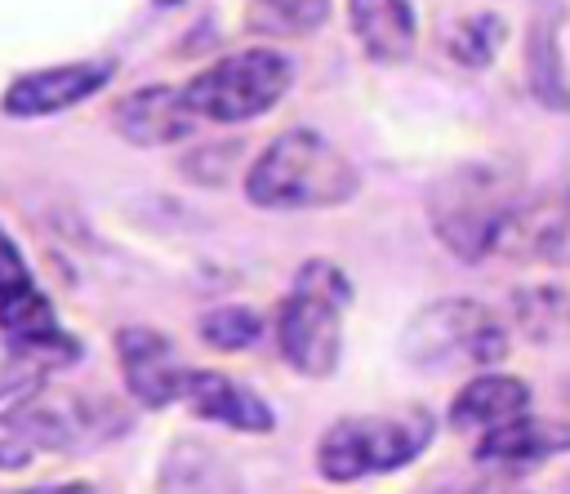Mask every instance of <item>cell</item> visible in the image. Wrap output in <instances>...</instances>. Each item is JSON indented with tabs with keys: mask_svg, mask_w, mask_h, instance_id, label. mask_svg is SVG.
<instances>
[{
	"mask_svg": "<svg viewBox=\"0 0 570 494\" xmlns=\"http://www.w3.org/2000/svg\"><path fill=\"white\" fill-rule=\"evenodd\" d=\"M31 458V445L18 436H0V467H22Z\"/></svg>",
	"mask_w": 570,
	"mask_h": 494,
	"instance_id": "22",
	"label": "cell"
},
{
	"mask_svg": "<svg viewBox=\"0 0 570 494\" xmlns=\"http://www.w3.org/2000/svg\"><path fill=\"white\" fill-rule=\"evenodd\" d=\"M116 360H120V378H125L129 396L142 409H165V405L183 401L191 365L178 360V347L160 329H151V325H120L116 329Z\"/></svg>",
	"mask_w": 570,
	"mask_h": 494,
	"instance_id": "9",
	"label": "cell"
},
{
	"mask_svg": "<svg viewBox=\"0 0 570 494\" xmlns=\"http://www.w3.org/2000/svg\"><path fill=\"white\" fill-rule=\"evenodd\" d=\"M183 405L205 423L249 432V436H267L276 427V414L267 409V401L254 387H245V383H236L232 374H218V369H191L187 387H183Z\"/></svg>",
	"mask_w": 570,
	"mask_h": 494,
	"instance_id": "12",
	"label": "cell"
},
{
	"mask_svg": "<svg viewBox=\"0 0 570 494\" xmlns=\"http://www.w3.org/2000/svg\"><path fill=\"white\" fill-rule=\"evenodd\" d=\"M566 490H570V485H566Z\"/></svg>",
	"mask_w": 570,
	"mask_h": 494,
	"instance_id": "25",
	"label": "cell"
},
{
	"mask_svg": "<svg viewBox=\"0 0 570 494\" xmlns=\"http://www.w3.org/2000/svg\"><path fill=\"white\" fill-rule=\"evenodd\" d=\"M503 31H508V27H503L499 13H472V18H463V22L450 31L445 49H450V58L463 62V67H490L494 53H499V45H503Z\"/></svg>",
	"mask_w": 570,
	"mask_h": 494,
	"instance_id": "19",
	"label": "cell"
},
{
	"mask_svg": "<svg viewBox=\"0 0 570 494\" xmlns=\"http://www.w3.org/2000/svg\"><path fill=\"white\" fill-rule=\"evenodd\" d=\"M347 22L374 62H405L419 40L410 0H347Z\"/></svg>",
	"mask_w": 570,
	"mask_h": 494,
	"instance_id": "15",
	"label": "cell"
},
{
	"mask_svg": "<svg viewBox=\"0 0 570 494\" xmlns=\"http://www.w3.org/2000/svg\"><path fill=\"white\" fill-rule=\"evenodd\" d=\"M0 494H94L85 481H49V485H22V490H0Z\"/></svg>",
	"mask_w": 570,
	"mask_h": 494,
	"instance_id": "21",
	"label": "cell"
},
{
	"mask_svg": "<svg viewBox=\"0 0 570 494\" xmlns=\"http://www.w3.org/2000/svg\"><path fill=\"white\" fill-rule=\"evenodd\" d=\"M352 303V280L330 258H307L276 312V343L285 365L303 378H330L343 356V312Z\"/></svg>",
	"mask_w": 570,
	"mask_h": 494,
	"instance_id": "2",
	"label": "cell"
},
{
	"mask_svg": "<svg viewBox=\"0 0 570 494\" xmlns=\"http://www.w3.org/2000/svg\"><path fill=\"white\" fill-rule=\"evenodd\" d=\"M494 254L508 258H539V263H570V196H543V200H517L508 214Z\"/></svg>",
	"mask_w": 570,
	"mask_h": 494,
	"instance_id": "13",
	"label": "cell"
},
{
	"mask_svg": "<svg viewBox=\"0 0 570 494\" xmlns=\"http://www.w3.org/2000/svg\"><path fill=\"white\" fill-rule=\"evenodd\" d=\"M0 423L27 441L31 449H53V454H89L107 441H120L129 432V409L111 396H89V392H67V387H36L22 401H13Z\"/></svg>",
	"mask_w": 570,
	"mask_h": 494,
	"instance_id": "4",
	"label": "cell"
},
{
	"mask_svg": "<svg viewBox=\"0 0 570 494\" xmlns=\"http://www.w3.org/2000/svg\"><path fill=\"white\" fill-rule=\"evenodd\" d=\"M330 13V0H254V27L276 36H303L321 27Z\"/></svg>",
	"mask_w": 570,
	"mask_h": 494,
	"instance_id": "20",
	"label": "cell"
},
{
	"mask_svg": "<svg viewBox=\"0 0 570 494\" xmlns=\"http://www.w3.org/2000/svg\"><path fill=\"white\" fill-rule=\"evenodd\" d=\"M401 352L419 369H454V365H499L508 356V329L499 316L472 298L428 303L401 338Z\"/></svg>",
	"mask_w": 570,
	"mask_h": 494,
	"instance_id": "7",
	"label": "cell"
},
{
	"mask_svg": "<svg viewBox=\"0 0 570 494\" xmlns=\"http://www.w3.org/2000/svg\"><path fill=\"white\" fill-rule=\"evenodd\" d=\"M111 76H116V62H111V58H85V62L40 67V71L18 76V80L4 89L0 111H4V116H13V120L53 116V111H67V107H76V102L94 98Z\"/></svg>",
	"mask_w": 570,
	"mask_h": 494,
	"instance_id": "10",
	"label": "cell"
},
{
	"mask_svg": "<svg viewBox=\"0 0 570 494\" xmlns=\"http://www.w3.org/2000/svg\"><path fill=\"white\" fill-rule=\"evenodd\" d=\"M156 4H160V9H169V4H178V0H156Z\"/></svg>",
	"mask_w": 570,
	"mask_h": 494,
	"instance_id": "24",
	"label": "cell"
},
{
	"mask_svg": "<svg viewBox=\"0 0 570 494\" xmlns=\"http://www.w3.org/2000/svg\"><path fill=\"white\" fill-rule=\"evenodd\" d=\"M454 494H517V490L503 485V481H476V485H463V490H454Z\"/></svg>",
	"mask_w": 570,
	"mask_h": 494,
	"instance_id": "23",
	"label": "cell"
},
{
	"mask_svg": "<svg viewBox=\"0 0 570 494\" xmlns=\"http://www.w3.org/2000/svg\"><path fill=\"white\" fill-rule=\"evenodd\" d=\"M0 334L13 356L62 365L80 356V343L58 325L49 298L27 271V258L18 254L13 236L0 227Z\"/></svg>",
	"mask_w": 570,
	"mask_h": 494,
	"instance_id": "8",
	"label": "cell"
},
{
	"mask_svg": "<svg viewBox=\"0 0 570 494\" xmlns=\"http://www.w3.org/2000/svg\"><path fill=\"white\" fill-rule=\"evenodd\" d=\"M361 174L316 129H285L249 165L245 196L258 209H334L352 200Z\"/></svg>",
	"mask_w": 570,
	"mask_h": 494,
	"instance_id": "1",
	"label": "cell"
},
{
	"mask_svg": "<svg viewBox=\"0 0 570 494\" xmlns=\"http://www.w3.org/2000/svg\"><path fill=\"white\" fill-rule=\"evenodd\" d=\"M428 209L441 245L463 263H481L494 254V240L517 209V191L499 165H459L432 187Z\"/></svg>",
	"mask_w": 570,
	"mask_h": 494,
	"instance_id": "5",
	"label": "cell"
},
{
	"mask_svg": "<svg viewBox=\"0 0 570 494\" xmlns=\"http://www.w3.org/2000/svg\"><path fill=\"white\" fill-rule=\"evenodd\" d=\"M196 334H200V343L214 347V352H245V347H254V343L263 338V316H258L254 307H240V303L214 307V312L200 316Z\"/></svg>",
	"mask_w": 570,
	"mask_h": 494,
	"instance_id": "18",
	"label": "cell"
},
{
	"mask_svg": "<svg viewBox=\"0 0 570 494\" xmlns=\"http://www.w3.org/2000/svg\"><path fill=\"white\" fill-rule=\"evenodd\" d=\"M557 27H561V9L539 4L534 22H530V45H525V80H530V93L539 107L570 111V80H566Z\"/></svg>",
	"mask_w": 570,
	"mask_h": 494,
	"instance_id": "17",
	"label": "cell"
},
{
	"mask_svg": "<svg viewBox=\"0 0 570 494\" xmlns=\"http://www.w3.org/2000/svg\"><path fill=\"white\" fill-rule=\"evenodd\" d=\"M432 432L436 423L423 405H410L396 414H347L330 423L325 436L316 441V472L334 485L396 472L432 445Z\"/></svg>",
	"mask_w": 570,
	"mask_h": 494,
	"instance_id": "3",
	"label": "cell"
},
{
	"mask_svg": "<svg viewBox=\"0 0 570 494\" xmlns=\"http://www.w3.org/2000/svg\"><path fill=\"white\" fill-rule=\"evenodd\" d=\"M530 414V383L512 374H476L450 405V427L459 432H490L512 418Z\"/></svg>",
	"mask_w": 570,
	"mask_h": 494,
	"instance_id": "14",
	"label": "cell"
},
{
	"mask_svg": "<svg viewBox=\"0 0 570 494\" xmlns=\"http://www.w3.org/2000/svg\"><path fill=\"white\" fill-rule=\"evenodd\" d=\"M561 449H570V423H543L530 414H521L503 427H490L476 441V458L494 463V467H530Z\"/></svg>",
	"mask_w": 570,
	"mask_h": 494,
	"instance_id": "16",
	"label": "cell"
},
{
	"mask_svg": "<svg viewBox=\"0 0 570 494\" xmlns=\"http://www.w3.org/2000/svg\"><path fill=\"white\" fill-rule=\"evenodd\" d=\"M289 80H294V67L285 53L245 49V53H227L214 67H205L200 76H191L183 85V93H187L196 120L240 125V120L272 111L289 93Z\"/></svg>",
	"mask_w": 570,
	"mask_h": 494,
	"instance_id": "6",
	"label": "cell"
},
{
	"mask_svg": "<svg viewBox=\"0 0 570 494\" xmlns=\"http://www.w3.org/2000/svg\"><path fill=\"white\" fill-rule=\"evenodd\" d=\"M111 125L134 147H169V142H178V138L191 134L196 111H191V102H187L183 89H174V85H147V89L125 93L111 107Z\"/></svg>",
	"mask_w": 570,
	"mask_h": 494,
	"instance_id": "11",
	"label": "cell"
}]
</instances>
